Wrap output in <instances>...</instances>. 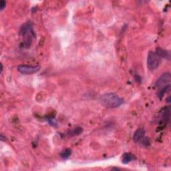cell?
Masks as SVG:
<instances>
[{"label": "cell", "mask_w": 171, "mask_h": 171, "mask_svg": "<svg viewBox=\"0 0 171 171\" xmlns=\"http://www.w3.org/2000/svg\"><path fill=\"white\" fill-rule=\"evenodd\" d=\"M6 2L3 1V0H2L1 2H0V9H1L2 11L5 7H6Z\"/></svg>", "instance_id": "obj_12"}, {"label": "cell", "mask_w": 171, "mask_h": 171, "mask_svg": "<svg viewBox=\"0 0 171 171\" xmlns=\"http://www.w3.org/2000/svg\"><path fill=\"white\" fill-rule=\"evenodd\" d=\"M100 102L105 107L115 108L122 105L123 100L115 93H106L100 97Z\"/></svg>", "instance_id": "obj_1"}, {"label": "cell", "mask_w": 171, "mask_h": 171, "mask_svg": "<svg viewBox=\"0 0 171 171\" xmlns=\"http://www.w3.org/2000/svg\"><path fill=\"white\" fill-rule=\"evenodd\" d=\"M145 136V130L143 128H139L133 136V140L136 142H139Z\"/></svg>", "instance_id": "obj_6"}, {"label": "cell", "mask_w": 171, "mask_h": 171, "mask_svg": "<svg viewBox=\"0 0 171 171\" xmlns=\"http://www.w3.org/2000/svg\"><path fill=\"white\" fill-rule=\"evenodd\" d=\"M82 132H83L82 128H81V127H77V128H76L73 131H72V132H71V134H72V135H78L80 134H81V133Z\"/></svg>", "instance_id": "obj_11"}, {"label": "cell", "mask_w": 171, "mask_h": 171, "mask_svg": "<svg viewBox=\"0 0 171 171\" xmlns=\"http://www.w3.org/2000/svg\"><path fill=\"white\" fill-rule=\"evenodd\" d=\"M170 110L169 107L164 108L162 112L163 119L166 122H169V120H170Z\"/></svg>", "instance_id": "obj_9"}, {"label": "cell", "mask_w": 171, "mask_h": 171, "mask_svg": "<svg viewBox=\"0 0 171 171\" xmlns=\"http://www.w3.org/2000/svg\"><path fill=\"white\" fill-rule=\"evenodd\" d=\"M136 159L135 156L130 153H126L122 155V163L125 164H127L130 163L132 161Z\"/></svg>", "instance_id": "obj_7"}, {"label": "cell", "mask_w": 171, "mask_h": 171, "mask_svg": "<svg viewBox=\"0 0 171 171\" xmlns=\"http://www.w3.org/2000/svg\"><path fill=\"white\" fill-rule=\"evenodd\" d=\"M40 70V66H33L29 65H20L17 67L18 72L23 74H32L37 72Z\"/></svg>", "instance_id": "obj_5"}, {"label": "cell", "mask_w": 171, "mask_h": 171, "mask_svg": "<svg viewBox=\"0 0 171 171\" xmlns=\"http://www.w3.org/2000/svg\"><path fill=\"white\" fill-rule=\"evenodd\" d=\"M171 76L170 74L167 72L163 74L160 78L157 80L155 83V87L159 90L163 89L168 86H170Z\"/></svg>", "instance_id": "obj_4"}, {"label": "cell", "mask_w": 171, "mask_h": 171, "mask_svg": "<svg viewBox=\"0 0 171 171\" xmlns=\"http://www.w3.org/2000/svg\"><path fill=\"white\" fill-rule=\"evenodd\" d=\"M160 64V57L155 52L149 51L147 58V66L150 70H154L159 67Z\"/></svg>", "instance_id": "obj_3"}, {"label": "cell", "mask_w": 171, "mask_h": 171, "mask_svg": "<svg viewBox=\"0 0 171 171\" xmlns=\"http://www.w3.org/2000/svg\"><path fill=\"white\" fill-rule=\"evenodd\" d=\"M155 53L158 55L159 57H161V58H166L168 60L170 59V53L167 50H165L164 49L158 47V48L156 49Z\"/></svg>", "instance_id": "obj_8"}, {"label": "cell", "mask_w": 171, "mask_h": 171, "mask_svg": "<svg viewBox=\"0 0 171 171\" xmlns=\"http://www.w3.org/2000/svg\"><path fill=\"white\" fill-rule=\"evenodd\" d=\"M71 153H72V151H71L70 149H66L61 152V153L60 154V156H61V158L62 159H67L70 156Z\"/></svg>", "instance_id": "obj_10"}, {"label": "cell", "mask_w": 171, "mask_h": 171, "mask_svg": "<svg viewBox=\"0 0 171 171\" xmlns=\"http://www.w3.org/2000/svg\"><path fill=\"white\" fill-rule=\"evenodd\" d=\"M21 34L23 36V40H24V45L26 47H29L32 44V39L33 35H34V30L33 27L30 22L26 23L23 24L20 30Z\"/></svg>", "instance_id": "obj_2"}]
</instances>
